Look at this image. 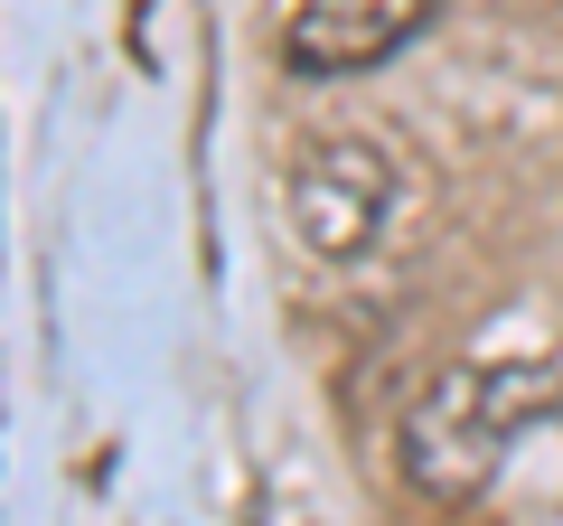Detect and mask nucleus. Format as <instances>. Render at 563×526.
I'll use <instances>...</instances> for the list:
<instances>
[{"label":"nucleus","instance_id":"7ed1b4c3","mask_svg":"<svg viewBox=\"0 0 563 526\" xmlns=\"http://www.w3.org/2000/svg\"><path fill=\"white\" fill-rule=\"evenodd\" d=\"M442 0H291L282 20V66L301 85H339V76H366V66L404 57V47L432 29Z\"/></svg>","mask_w":563,"mask_h":526},{"label":"nucleus","instance_id":"f03ea898","mask_svg":"<svg viewBox=\"0 0 563 526\" xmlns=\"http://www.w3.org/2000/svg\"><path fill=\"white\" fill-rule=\"evenodd\" d=\"M395 161H385V142H366V132H320V142L291 151V169H282V217H291V235L310 244L320 263H357L366 244L385 235V217H395Z\"/></svg>","mask_w":563,"mask_h":526},{"label":"nucleus","instance_id":"f257e3e1","mask_svg":"<svg viewBox=\"0 0 563 526\" xmlns=\"http://www.w3.org/2000/svg\"><path fill=\"white\" fill-rule=\"evenodd\" d=\"M554 405V366H442V376L413 395V414H404V480L432 489V498H470V489H488V470L507 461V442H517L536 414Z\"/></svg>","mask_w":563,"mask_h":526}]
</instances>
